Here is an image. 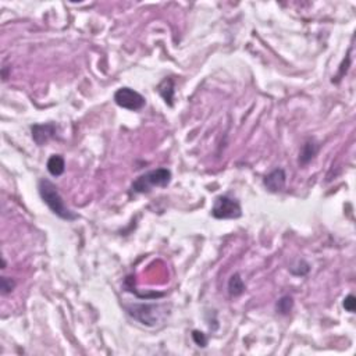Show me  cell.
<instances>
[{
	"instance_id": "obj_1",
	"label": "cell",
	"mask_w": 356,
	"mask_h": 356,
	"mask_svg": "<svg viewBox=\"0 0 356 356\" xmlns=\"http://www.w3.org/2000/svg\"><path fill=\"white\" fill-rule=\"evenodd\" d=\"M38 189H39V195L43 199V202L60 219L71 221V220H75L78 217L74 212H71L64 205V200H63L61 195L57 191L56 185L52 183V181L46 180V178H42V180H39V183H38Z\"/></svg>"
},
{
	"instance_id": "obj_2",
	"label": "cell",
	"mask_w": 356,
	"mask_h": 356,
	"mask_svg": "<svg viewBox=\"0 0 356 356\" xmlns=\"http://www.w3.org/2000/svg\"><path fill=\"white\" fill-rule=\"evenodd\" d=\"M170 181H171V171L170 170L156 168V170L139 175L131 185V192L148 193L156 187H160V188L167 187Z\"/></svg>"
},
{
	"instance_id": "obj_3",
	"label": "cell",
	"mask_w": 356,
	"mask_h": 356,
	"mask_svg": "<svg viewBox=\"0 0 356 356\" xmlns=\"http://www.w3.org/2000/svg\"><path fill=\"white\" fill-rule=\"evenodd\" d=\"M241 214H242V210L237 199L231 198L228 195H221L214 200L213 208H212V216L214 219H238L241 217Z\"/></svg>"
},
{
	"instance_id": "obj_4",
	"label": "cell",
	"mask_w": 356,
	"mask_h": 356,
	"mask_svg": "<svg viewBox=\"0 0 356 356\" xmlns=\"http://www.w3.org/2000/svg\"><path fill=\"white\" fill-rule=\"evenodd\" d=\"M114 102L122 109H127V110H131V112H138L145 106L146 100L139 92L134 91V89L128 87H122L117 89L116 93H114Z\"/></svg>"
},
{
	"instance_id": "obj_5",
	"label": "cell",
	"mask_w": 356,
	"mask_h": 356,
	"mask_svg": "<svg viewBox=\"0 0 356 356\" xmlns=\"http://www.w3.org/2000/svg\"><path fill=\"white\" fill-rule=\"evenodd\" d=\"M159 309H160V306L158 305H139L134 306L128 311H130V315H133L137 320H139L143 324L155 326L156 321H159Z\"/></svg>"
},
{
	"instance_id": "obj_6",
	"label": "cell",
	"mask_w": 356,
	"mask_h": 356,
	"mask_svg": "<svg viewBox=\"0 0 356 356\" xmlns=\"http://www.w3.org/2000/svg\"><path fill=\"white\" fill-rule=\"evenodd\" d=\"M32 130V138L38 145H43L50 138L56 137L57 127L55 124H35Z\"/></svg>"
},
{
	"instance_id": "obj_7",
	"label": "cell",
	"mask_w": 356,
	"mask_h": 356,
	"mask_svg": "<svg viewBox=\"0 0 356 356\" xmlns=\"http://www.w3.org/2000/svg\"><path fill=\"white\" fill-rule=\"evenodd\" d=\"M287 175L283 168H275L274 171H271L269 175L265 177V187L269 189L270 192H280L285 187Z\"/></svg>"
},
{
	"instance_id": "obj_8",
	"label": "cell",
	"mask_w": 356,
	"mask_h": 356,
	"mask_svg": "<svg viewBox=\"0 0 356 356\" xmlns=\"http://www.w3.org/2000/svg\"><path fill=\"white\" fill-rule=\"evenodd\" d=\"M47 171L53 175V177H60L61 174L64 173L66 170V163H64V159L60 155H53L47 160Z\"/></svg>"
},
{
	"instance_id": "obj_9",
	"label": "cell",
	"mask_w": 356,
	"mask_h": 356,
	"mask_svg": "<svg viewBox=\"0 0 356 356\" xmlns=\"http://www.w3.org/2000/svg\"><path fill=\"white\" fill-rule=\"evenodd\" d=\"M159 93L162 95L164 99V102L167 103L168 106H173L174 99V82L171 78H166L158 88Z\"/></svg>"
},
{
	"instance_id": "obj_10",
	"label": "cell",
	"mask_w": 356,
	"mask_h": 356,
	"mask_svg": "<svg viewBox=\"0 0 356 356\" xmlns=\"http://www.w3.org/2000/svg\"><path fill=\"white\" fill-rule=\"evenodd\" d=\"M319 150V146L316 145L313 141H308V142L303 145V148L299 153V164L300 166H305L311 162L312 159L315 158L316 153Z\"/></svg>"
},
{
	"instance_id": "obj_11",
	"label": "cell",
	"mask_w": 356,
	"mask_h": 356,
	"mask_svg": "<svg viewBox=\"0 0 356 356\" xmlns=\"http://www.w3.org/2000/svg\"><path fill=\"white\" fill-rule=\"evenodd\" d=\"M228 291L231 295L238 296L241 295L245 291V283L241 278V275L238 273H235L234 275H231V278L228 281Z\"/></svg>"
},
{
	"instance_id": "obj_12",
	"label": "cell",
	"mask_w": 356,
	"mask_h": 356,
	"mask_svg": "<svg viewBox=\"0 0 356 356\" xmlns=\"http://www.w3.org/2000/svg\"><path fill=\"white\" fill-rule=\"evenodd\" d=\"M292 306H294V299H292V296L285 295L283 296L278 302H277V312L281 313V315H288V313L292 311Z\"/></svg>"
},
{
	"instance_id": "obj_13",
	"label": "cell",
	"mask_w": 356,
	"mask_h": 356,
	"mask_svg": "<svg viewBox=\"0 0 356 356\" xmlns=\"http://www.w3.org/2000/svg\"><path fill=\"white\" fill-rule=\"evenodd\" d=\"M14 287H15L14 280H11V278H9V277H2V294H3V295L11 292V291L14 290Z\"/></svg>"
},
{
	"instance_id": "obj_14",
	"label": "cell",
	"mask_w": 356,
	"mask_h": 356,
	"mask_svg": "<svg viewBox=\"0 0 356 356\" xmlns=\"http://www.w3.org/2000/svg\"><path fill=\"white\" fill-rule=\"evenodd\" d=\"M344 308H345V311L346 312H349V313H353L355 312V309H356V299H355V296L352 295H348L344 299Z\"/></svg>"
},
{
	"instance_id": "obj_15",
	"label": "cell",
	"mask_w": 356,
	"mask_h": 356,
	"mask_svg": "<svg viewBox=\"0 0 356 356\" xmlns=\"http://www.w3.org/2000/svg\"><path fill=\"white\" fill-rule=\"evenodd\" d=\"M192 338H193V341L196 342V345H199V346H206V344H208V338H206V336H205L204 333H200V331H193L192 333Z\"/></svg>"
}]
</instances>
